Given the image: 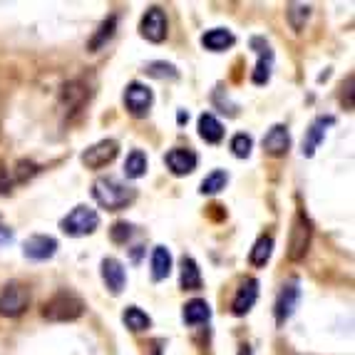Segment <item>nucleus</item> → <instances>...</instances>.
<instances>
[{
  "label": "nucleus",
  "instance_id": "33",
  "mask_svg": "<svg viewBox=\"0 0 355 355\" xmlns=\"http://www.w3.org/2000/svg\"><path fill=\"white\" fill-rule=\"evenodd\" d=\"M12 187V179L10 174H8V169L3 164H0V194H6V191H10Z\"/></svg>",
  "mask_w": 355,
  "mask_h": 355
},
{
  "label": "nucleus",
  "instance_id": "15",
  "mask_svg": "<svg viewBox=\"0 0 355 355\" xmlns=\"http://www.w3.org/2000/svg\"><path fill=\"white\" fill-rule=\"evenodd\" d=\"M256 298H259V281L256 279H249V281H243V286L239 288L236 298H234V313L236 315H243V313H249L251 306L256 303Z\"/></svg>",
  "mask_w": 355,
  "mask_h": 355
},
{
  "label": "nucleus",
  "instance_id": "24",
  "mask_svg": "<svg viewBox=\"0 0 355 355\" xmlns=\"http://www.w3.org/2000/svg\"><path fill=\"white\" fill-rule=\"evenodd\" d=\"M286 15H288L291 28L296 30V33H301V30L306 28L308 18H311V6H306V3H291Z\"/></svg>",
  "mask_w": 355,
  "mask_h": 355
},
{
  "label": "nucleus",
  "instance_id": "14",
  "mask_svg": "<svg viewBox=\"0 0 355 355\" xmlns=\"http://www.w3.org/2000/svg\"><path fill=\"white\" fill-rule=\"evenodd\" d=\"M291 149V135L284 125H276L268 130V135L263 137V152L271 157H281Z\"/></svg>",
  "mask_w": 355,
  "mask_h": 355
},
{
  "label": "nucleus",
  "instance_id": "20",
  "mask_svg": "<svg viewBox=\"0 0 355 355\" xmlns=\"http://www.w3.org/2000/svg\"><path fill=\"white\" fill-rule=\"evenodd\" d=\"M169 273H172V254L164 246H157L152 251V279L164 281Z\"/></svg>",
  "mask_w": 355,
  "mask_h": 355
},
{
  "label": "nucleus",
  "instance_id": "8",
  "mask_svg": "<svg viewBox=\"0 0 355 355\" xmlns=\"http://www.w3.org/2000/svg\"><path fill=\"white\" fill-rule=\"evenodd\" d=\"M152 89L144 87L139 83H132L130 87L125 89V105L135 117H144L149 112V107H152Z\"/></svg>",
  "mask_w": 355,
  "mask_h": 355
},
{
  "label": "nucleus",
  "instance_id": "16",
  "mask_svg": "<svg viewBox=\"0 0 355 355\" xmlns=\"http://www.w3.org/2000/svg\"><path fill=\"white\" fill-rule=\"evenodd\" d=\"M333 125V117H318L313 125L308 127L306 139H303V157H313L315 147L320 144V139L326 137V127Z\"/></svg>",
  "mask_w": 355,
  "mask_h": 355
},
{
  "label": "nucleus",
  "instance_id": "32",
  "mask_svg": "<svg viewBox=\"0 0 355 355\" xmlns=\"http://www.w3.org/2000/svg\"><path fill=\"white\" fill-rule=\"evenodd\" d=\"M35 172H37V166L33 164V162H20L18 172H15V179H18V182H25V179L33 177Z\"/></svg>",
  "mask_w": 355,
  "mask_h": 355
},
{
  "label": "nucleus",
  "instance_id": "3",
  "mask_svg": "<svg viewBox=\"0 0 355 355\" xmlns=\"http://www.w3.org/2000/svg\"><path fill=\"white\" fill-rule=\"evenodd\" d=\"M100 226V216H97L95 209L89 207H77L62 219V231L70 234V236H85V234H92V231Z\"/></svg>",
  "mask_w": 355,
  "mask_h": 355
},
{
  "label": "nucleus",
  "instance_id": "30",
  "mask_svg": "<svg viewBox=\"0 0 355 355\" xmlns=\"http://www.w3.org/2000/svg\"><path fill=\"white\" fill-rule=\"evenodd\" d=\"M147 75L152 77H169V80H177V67L169 65V62H149L147 65Z\"/></svg>",
  "mask_w": 355,
  "mask_h": 355
},
{
  "label": "nucleus",
  "instance_id": "17",
  "mask_svg": "<svg viewBox=\"0 0 355 355\" xmlns=\"http://www.w3.org/2000/svg\"><path fill=\"white\" fill-rule=\"evenodd\" d=\"M182 315L187 326H199V323H207V320L211 318V308H209V303L202 301V298H194V301H189L184 306Z\"/></svg>",
  "mask_w": 355,
  "mask_h": 355
},
{
  "label": "nucleus",
  "instance_id": "1",
  "mask_svg": "<svg viewBox=\"0 0 355 355\" xmlns=\"http://www.w3.org/2000/svg\"><path fill=\"white\" fill-rule=\"evenodd\" d=\"M92 196H95L105 209H110V211H119V209H125L127 204L135 202L137 191L132 189V187L119 184L117 179L102 177L92 184Z\"/></svg>",
  "mask_w": 355,
  "mask_h": 355
},
{
  "label": "nucleus",
  "instance_id": "25",
  "mask_svg": "<svg viewBox=\"0 0 355 355\" xmlns=\"http://www.w3.org/2000/svg\"><path fill=\"white\" fill-rule=\"evenodd\" d=\"M273 251V239L271 236H261L251 249V263L254 266H266V261L271 259Z\"/></svg>",
  "mask_w": 355,
  "mask_h": 355
},
{
  "label": "nucleus",
  "instance_id": "21",
  "mask_svg": "<svg viewBox=\"0 0 355 355\" xmlns=\"http://www.w3.org/2000/svg\"><path fill=\"white\" fill-rule=\"evenodd\" d=\"M182 288H202V273H199V266H196V261L191 256H184L182 259Z\"/></svg>",
  "mask_w": 355,
  "mask_h": 355
},
{
  "label": "nucleus",
  "instance_id": "9",
  "mask_svg": "<svg viewBox=\"0 0 355 355\" xmlns=\"http://www.w3.org/2000/svg\"><path fill=\"white\" fill-rule=\"evenodd\" d=\"M298 298H301L298 284L284 286V291H281L279 298H276V308H273V313H276V323H279V326H284L286 320L291 318V313H293V308H296Z\"/></svg>",
  "mask_w": 355,
  "mask_h": 355
},
{
  "label": "nucleus",
  "instance_id": "22",
  "mask_svg": "<svg viewBox=\"0 0 355 355\" xmlns=\"http://www.w3.org/2000/svg\"><path fill=\"white\" fill-rule=\"evenodd\" d=\"M87 97H89V92H87V87H85V85H80V83L65 85L62 100H65V105H67V110H70V112H80V107L85 105V100H87Z\"/></svg>",
  "mask_w": 355,
  "mask_h": 355
},
{
  "label": "nucleus",
  "instance_id": "23",
  "mask_svg": "<svg viewBox=\"0 0 355 355\" xmlns=\"http://www.w3.org/2000/svg\"><path fill=\"white\" fill-rule=\"evenodd\" d=\"M122 320H125V326L130 328L132 333H142V331H147V328L152 326V318L144 313L142 308H137V306L127 308L125 313H122Z\"/></svg>",
  "mask_w": 355,
  "mask_h": 355
},
{
  "label": "nucleus",
  "instance_id": "6",
  "mask_svg": "<svg viewBox=\"0 0 355 355\" xmlns=\"http://www.w3.org/2000/svg\"><path fill=\"white\" fill-rule=\"evenodd\" d=\"M117 152H119V144L114 142V139H102V142H97L89 149H85L83 164L89 166V169H102V166H107L110 162H114Z\"/></svg>",
  "mask_w": 355,
  "mask_h": 355
},
{
  "label": "nucleus",
  "instance_id": "4",
  "mask_svg": "<svg viewBox=\"0 0 355 355\" xmlns=\"http://www.w3.org/2000/svg\"><path fill=\"white\" fill-rule=\"evenodd\" d=\"M30 303V293L25 286L20 284H10L3 288L0 293V315H6V318H15L20 315L28 308Z\"/></svg>",
  "mask_w": 355,
  "mask_h": 355
},
{
  "label": "nucleus",
  "instance_id": "19",
  "mask_svg": "<svg viewBox=\"0 0 355 355\" xmlns=\"http://www.w3.org/2000/svg\"><path fill=\"white\" fill-rule=\"evenodd\" d=\"M199 135H202L204 142L209 144H219L221 139H224V127H221V122L214 114H202L199 117Z\"/></svg>",
  "mask_w": 355,
  "mask_h": 355
},
{
  "label": "nucleus",
  "instance_id": "27",
  "mask_svg": "<svg viewBox=\"0 0 355 355\" xmlns=\"http://www.w3.org/2000/svg\"><path fill=\"white\" fill-rule=\"evenodd\" d=\"M114 28H117V18H114V15H110V18L102 23L100 33H97V35L89 40V50H92V53H97V50H100L102 45H105V42L114 35Z\"/></svg>",
  "mask_w": 355,
  "mask_h": 355
},
{
  "label": "nucleus",
  "instance_id": "29",
  "mask_svg": "<svg viewBox=\"0 0 355 355\" xmlns=\"http://www.w3.org/2000/svg\"><path fill=\"white\" fill-rule=\"evenodd\" d=\"M251 147H254V139L249 135H236L231 139V152L236 154L239 159H246L251 154Z\"/></svg>",
  "mask_w": 355,
  "mask_h": 355
},
{
  "label": "nucleus",
  "instance_id": "12",
  "mask_svg": "<svg viewBox=\"0 0 355 355\" xmlns=\"http://www.w3.org/2000/svg\"><path fill=\"white\" fill-rule=\"evenodd\" d=\"M102 279H105L107 288L112 291L114 296H119V293L125 291V284H127L125 266H122L117 259H105L102 261Z\"/></svg>",
  "mask_w": 355,
  "mask_h": 355
},
{
  "label": "nucleus",
  "instance_id": "5",
  "mask_svg": "<svg viewBox=\"0 0 355 355\" xmlns=\"http://www.w3.org/2000/svg\"><path fill=\"white\" fill-rule=\"evenodd\" d=\"M308 246H311V224L303 214H296L293 226H291V239H288V259L301 261L306 256Z\"/></svg>",
  "mask_w": 355,
  "mask_h": 355
},
{
  "label": "nucleus",
  "instance_id": "28",
  "mask_svg": "<svg viewBox=\"0 0 355 355\" xmlns=\"http://www.w3.org/2000/svg\"><path fill=\"white\" fill-rule=\"evenodd\" d=\"M226 182H229V177H226V172H221V169H216V172H211V174H209V177L202 182V194H216V191L224 189Z\"/></svg>",
  "mask_w": 355,
  "mask_h": 355
},
{
  "label": "nucleus",
  "instance_id": "13",
  "mask_svg": "<svg viewBox=\"0 0 355 355\" xmlns=\"http://www.w3.org/2000/svg\"><path fill=\"white\" fill-rule=\"evenodd\" d=\"M164 162L177 177L191 174L196 169V154L191 149H172V152H166Z\"/></svg>",
  "mask_w": 355,
  "mask_h": 355
},
{
  "label": "nucleus",
  "instance_id": "2",
  "mask_svg": "<svg viewBox=\"0 0 355 355\" xmlns=\"http://www.w3.org/2000/svg\"><path fill=\"white\" fill-rule=\"evenodd\" d=\"M85 313V303L75 296V293H58V296L50 298L45 306H42V315L55 323H65V320H77Z\"/></svg>",
  "mask_w": 355,
  "mask_h": 355
},
{
  "label": "nucleus",
  "instance_id": "31",
  "mask_svg": "<svg viewBox=\"0 0 355 355\" xmlns=\"http://www.w3.org/2000/svg\"><path fill=\"white\" fill-rule=\"evenodd\" d=\"M110 236H112V241L125 243L127 239L132 236V226L127 224V221H117V224L112 226V231H110Z\"/></svg>",
  "mask_w": 355,
  "mask_h": 355
},
{
  "label": "nucleus",
  "instance_id": "7",
  "mask_svg": "<svg viewBox=\"0 0 355 355\" xmlns=\"http://www.w3.org/2000/svg\"><path fill=\"white\" fill-rule=\"evenodd\" d=\"M139 30H142V37H147L149 42H162L166 37V15L162 8H149L147 12H144L142 18V25H139Z\"/></svg>",
  "mask_w": 355,
  "mask_h": 355
},
{
  "label": "nucleus",
  "instance_id": "11",
  "mask_svg": "<svg viewBox=\"0 0 355 355\" xmlns=\"http://www.w3.org/2000/svg\"><path fill=\"white\" fill-rule=\"evenodd\" d=\"M251 48H256V53H259V62H256V70H254V83L266 85L268 77H271L273 53H271V48H268V42H263L261 37H254V40H251Z\"/></svg>",
  "mask_w": 355,
  "mask_h": 355
},
{
  "label": "nucleus",
  "instance_id": "34",
  "mask_svg": "<svg viewBox=\"0 0 355 355\" xmlns=\"http://www.w3.org/2000/svg\"><path fill=\"white\" fill-rule=\"evenodd\" d=\"M12 241V231L8 229V226H0V246L3 243H10Z\"/></svg>",
  "mask_w": 355,
  "mask_h": 355
},
{
  "label": "nucleus",
  "instance_id": "35",
  "mask_svg": "<svg viewBox=\"0 0 355 355\" xmlns=\"http://www.w3.org/2000/svg\"><path fill=\"white\" fill-rule=\"evenodd\" d=\"M239 355H251V348H249V345H243L241 353H239Z\"/></svg>",
  "mask_w": 355,
  "mask_h": 355
},
{
  "label": "nucleus",
  "instance_id": "18",
  "mask_svg": "<svg viewBox=\"0 0 355 355\" xmlns=\"http://www.w3.org/2000/svg\"><path fill=\"white\" fill-rule=\"evenodd\" d=\"M234 40H236V37L231 35L229 30H224V28H214V30H209V33H204L202 35V45L207 50H211V53H221V50L231 48Z\"/></svg>",
  "mask_w": 355,
  "mask_h": 355
},
{
  "label": "nucleus",
  "instance_id": "10",
  "mask_svg": "<svg viewBox=\"0 0 355 355\" xmlns=\"http://www.w3.org/2000/svg\"><path fill=\"white\" fill-rule=\"evenodd\" d=\"M58 251V241L53 236H30L23 246V254L33 261H48Z\"/></svg>",
  "mask_w": 355,
  "mask_h": 355
},
{
  "label": "nucleus",
  "instance_id": "26",
  "mask_svg": "<svg viewBox=\"0 0 355 355\" xmlns=\"http://www.w3.org/2000/svg\"><path fill=\"white\" fill-rule=\"evenodd\" d=\"M144 172H147V157H144V152L135 149L125 162V174L130 179H139L144 177Z\"/></svg>",
  "mask_w": 355,
  "mask_h": 355
}]
</instances>
